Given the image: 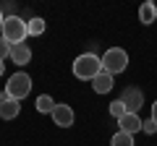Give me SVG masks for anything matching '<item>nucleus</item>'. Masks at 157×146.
Segmentation results:
<instances>
[{
	"label": "nucleus",
	"mask_w": 157,
	"mask_h": 146,
	"mask_svg": "<svg viewBox=\"0 0 157 146\" xmlns=\"http://www.w3.org/2000/svg\"><path fill=\"white\" fill-rule=\"evenodd\" d=\"M102 71V57H97L94 52H84L73 60V76L81 81H94V76Z\"/></svg>",
	"instance_id": "1"
},
{
	"label": "nucleus",
	"mask_w": 157,
	"mask_h": 146,
	"mask_svg": "<svg viewBox=\"0 0 157 146\" xmlns=\"http://www.w3.org/2000/svg\"><path fill=\"white\" fill-rule=\"evenodd\" d=\"M3 39L8 42V45H21V42H26L29 31H26V21L18 16H6V21H3Z\"/></svg>",
	"instance_id": "2"
},
{
	"label": "nucleus",
	"mask_w": 157,
	"mask_h": 146,
	"mask_svg": "<svg viewBox=\"0 0 157 146\" xmlns=\"http://www.w3.org/2000/svg\"><path fill=\"white\" fill-rule=\"evenodd\" d=\"M32 91V78H29L24 71H18V73H13L11 78H8V84H6V91L3 94L8 97V99H16V102H21V99H26V94Z\"/></svg>",
	"instance_id": "3"
},
{
	"label": "nucleus",
	"mask_w": 157,
	"mask_h": 146,
	"mask_svg": "<svg viewBox=\"0 0 157 146\" xmlns=\"http://www.w3.org/2000/svg\"><path fill=\"white\" fill-rule=\"evenodd\" d=\"M126 68H128V55H126V50H121V47H110V50L102 55V71H107L110 76L123 73Z\"/></svg>",
	"instance_id": "4"
},
{
	"label": "nucleus",
	"mask_w": 157,
	"mask_h": 146,
	"mask_svg": "<svg viewBox=\"0 0 157 146\" xmlns=\"http://www.w3.org/2000/svg\"><path fill=\"white\" fill-rule=\"evenodd\" d=\"M121 102L126 104L128 112L139 115V110L144 107V94H141V89H136V86H126L123 94H121Z\"/></svg>",
	"instance_id": "5"
},
{
	"label": "nucleus",
	"mask_w": 157,
	"mask_h": 146,
	"mask_svg": "<svg viewBox=\"0 0 157 146\" xmlns=\"http://www.w3.org/2000/svg\"><path fill=\"white\" fill-rule=\"evenodd\" d=\"M73 120H76V115H73V110L68 104H55V110H52V123L58 128H71Z\"/></svg>",
	"instance_id": "6"
},
{
	"label": "nucleus",
	"mask_w": 157,
	"mask_h": 146,
	"mask_svg": "<svg viewBox=\"0 0 157 146\" xmlns=\"http://www.w3.org/2000/svg\"><path fill=\"white\" fill-rule=\"evenodd\" d=\"M29 60H32V47H29L26 42H21V45H11V63H16V65H26Z\"/></svg>",
	"instance_id": "7"
},
{
	"label": "nucleus",
	"mask_w": 157,
	"mask_h": 146,
	"mask_svg": "<svg viewBox=\"0 0 157 146\" xmlns=\"http://www.w3.org/2000/svg\"><path fill=\"white\" fill-rule=\"evenodd\" d=\"M141 123H144V120L139 118V115H134V112H126L123 118L118 120V125H121V130H123V133H139L141 130Z\"/></svg>",
	"instance_id": "8"
},
{
	"label": "nucleus",
	"mask_w": 157,
	"mask_h": 146,
	"mask_svg": "<svg viewBox=\"0 0 157 146\" xmlns=\"http://www.w3.org/2000/svg\"><path fill=\"white\" fill-rule=\"evenodd\" d=\"M113 86H115V81H113V76H110L107 71H100V73L94 76V81H92V89H94L97 94H107Z\"/></svg>",
	"instance_id": "9"
},
{
	"label": "nucleus",
	"mask_w": 157,
	"mask_h": 146,
	"mask_svg": "<svg viewBox=\"0 0 157 146\" xmlns=\"http://www.w3.org/2000/svg\"><path fill=\"white\" fill-rule=\"evenodd\" d=\"M18 112H21V104H18L16 99L3 97V102H0V118L3 120H13V118H18Z\"/></svg>",
	"instance_id": "10"
},
{
	"label": "nucleus",
	"mask_w": 157,
	"mask_h": 146,
	"mask_svg": "<svg viewBox=\"0 0 157 146\" xmlns=\"http://www.w3.org/2000/svg\"><path fill=\"white\" fill-rule=\"evenodd\" d=\"M139 21L144 24V26H149V24L157 21V5L155 3H144V5L139 8Z\"/></svg>",
	"instance_id": "11"
},
{
	"label": "nucleus",
	"mask_w": 157,
	"mask_h": 146,
	"mask_svg": "<svg viewBox=\"0 0 157 146\" xmlns=\"http://www.w3.org/2000/svg\"><path fill=\"white\" fill-rule=\"evenodd\" d=\"M45 26H47V24L42 21V18H37V16L26 21V31H29V37H39V34H45Z\"/></svg>",
	"instance_id": "12"
},
{
	"label": "nucleus",
	"mask_w": 157,
	"mask_h": 146,
	"mask_svg": "<svg viewBox=\"0 0 157 146\" xmlns=\"http://www.w3.org/2000/svg\"><path fill=\"white\" fill-rule=\"evenodd\" d=\"M55 104H58V102L52 99V97H47V94L37 97V112H50V115H52V110H55Z\"/></svg>",
	"instance_id": "13"
},
{
	"label": "nucleus",
	"mask_w": 157,
	"mask_h": 146,
	"mask_svg": "<svg viewBox=\"0 0 157 146\" xmlns=\"http://www.w3.org/2000/svg\"><path fill=\"white\" fill-rule=\"evenodd\" d=\"M110 146H136V144H134V136H131V133L118 130V133L110 138Z\"/></svg>",
	"instance_id": "14"
},
{
	"label": "nucleus",
	"mask_w": 157,
	"mask_h": 146,
	"mask_svg": "<svg viewBox=\"0 0 157 146\" xmlns=\"http://www.w3.org/2000/svg\"><path fill=\"white\" fill-rule=\"evenodd\" d=\"M126 112H128V110H126V104H123V102H121V99L110 102V115H113V118H115V120H121V118H123Z\"/></svg>",
	"instance_id": "15"
},
{
	"label": "nucleus",
	"mask_w": 157,
	"mask_h": 146,
	"mask_svg": "<svg viewBox=\"0 0 157 146\" xmlns=\"http://www.w3.org/2000/svg\"><path fill=\"white\" fill-rule=\"evenodd\" d=\"M141 130H144L147 136H152V133H157V123H155V120H152V118H147L144 123H141Z\"/></svg>",
	"instance_id": "16"
},
{
	"label": "nucleus",
	"mask_w": 157,
	"mask_h": 146,
	"mask_svg": "<svg viewBox=\"0 0 157 146\" xmlns=\"http://www.w3.org/2000/svg\"><path fill=\"white\" fill-rule=\"evenodd\" d=\"M6 57H11V45H8V42L0 37V60L6 63Z\"/></svg>",
	"instance_id": "17"
},
{
	"label": "nucleus",
	"mask_w": 157,
	"mask_h": 146,
	"mask_svg": "<svg viewBox=\"0 0 157 146\" xmlns=\"http://www.w3.org/2000/svg\"><path fill=\"white\" fill-rule=\"evenodd\" d=\"M149 118H152V120H155V123H157V102H155V104H152V115H149Z\"/></svg>",
	"instance_id": "18"
},
{
	"label": "nucleus",
	"mask_w": 157,
	"mask_h": 146,
	"mask_svg": "<svg viewBox=\"0 0 157 146\" xmlns=\"http://www.w3.org/2000/svg\"><path fill=\"white\" fill-rule=\"evenodd\" d=\"M3 73H6V63L0 60V76H3Z\"/></svg>",
	"instance_id": "19"
},
{
	"label": "nucleus",
	"mask_w": 157,
	"mask_h": 146,
	"mask_svg": "<svg viewBox=\"0 0 157 146\" xmlns=\"http://www.w3.org/2000/svg\"><path fill=\"white\" fill-rule=\"evenodd\" d=\"M3 21H6V16H3V11H0V29H3Z\"/></svg>",
	"instance_id": "20"
},
{
	"label": "nucleus",
	"mask_w": 157,
	"mask_h": 146,
	"mask_svg": "<svg viewBox=\"0 0 157 146\" xmlns=\"http://www.w3.org/2000/svg\"><path fill=\"white\" fill-rule=\"evenodd\" d=\"M3 97H6V94H3V91H0V102H3Z\"/></svg>",
	"instance_id": "21"
}]
</instances>
